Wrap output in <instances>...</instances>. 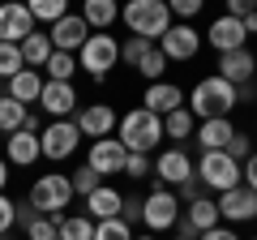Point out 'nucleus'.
Listing matches in <instances>:
<instances>
[{"instance_id":"1","label":"nucleus","mask_w":257,"mask_h":240,"mask_svg":"<svg viewBox=\"0 0 257 240\" xmlns=\"http://www.w3.org/2000/svg\"><path fill=\"white\" fill-rule=\"evenodd\" d=\"M184 107L193 111V120H231V107H236V86H227L219 73L202 77L184 94Z\"/></svg>"},{"instance_id":"2","label":"nucleus","mask_w":257,"mask_h":240,"mask_svg":"<svg viewBox=\"0 0 257 240\" xmlns=\"http://www.w3.org/2000/svg\"><path fill=\"white\" fill-rule=\"evenodd\" d=\"M116 142L128 150V155H155L159 142H163V116L146 107H133L116 120Z\"/></svg>"},{"instance_id":"3","label":"nucleus","mask_w":257,"mask_h":240,"mask_svg":"<svg viewBox=\"0 0 257 240\" xmlns=\"http://www.w3.org/2000/svg\"><path fill=\"white\" fill-rule=\"evenodd\" d=\"M120 22L128 26L133 39H146V43H159L172 26V9H167V0H128L124 9H120Z\"/></svg>"},{"instance_id":"4","label":"nucleus","mask_w":257,"mask_h":240,"mask_svg":"<svg viewBox=\"0 0 257 240\" xmlns=\"http://www.w3.org/2000/svg\"><path fill=\"white\" fill-rule=\"evenodd\" d=\"M26 202L35 206L39 214H47V219H60L64 206L73 202V185H69V176H64V172H43L35 185H30Z\"/></svg>"},{"instance_id":"5","label":"nucleus","mask_w":257,"mask_h":240,"mask_svg":"<svg viewBox=\"0 0 257 240\" xmlns=\"http://www.w3.org/2000/svg\"><path fill=\"white\" fill-rule=\"evenodd\" d=\"M193 176L202 180V189H210L214 197L240 185V163H231L223 150H202V159L193 163Z\"/></svg>"},{"instance_id":"6","label":"nucleus","mask_w":257,"mask_h":240,"mask_svg":"<svg viewBox=\"0 0 257 240\" xmlns=\"http://www.w3.org/2000/svg\"><path fill=\"white\" fill-rule=\"evenodd\" d=\"M176 223H180V197H176L172 189L155 185L142 197V227H146L150 236H159V231H172Z\"/></svg>"},{"instance_id":"7","label":"nucleus","mask_w":257,"mask_h":240,"mask_svg":"<svg viewBox=\"0 0 257 240\" xmlns=\"http://www.w3.org/2000/svg\"><path fill=\"white\" fill-rule=\"evenodd\" d=\"M116 65H120V43L111 39V30L107 35H90L82 43V52H77V69H86L94 82H103Z\"/></svg>"},{"instance_id":"8","label":"nucleus","mask_w":257,"mask_h":240,"mask_svg":"<svg viewBox=\"0 0 257 240\" xmlns=\"http://www.w3.org/2000/svg\"><path fill=\"white\" fill-rule=\"evenodd\" d=\"M77 142H82V133H77L73 120H52V125H43V133H39L43 159H52V163L73 159V155H77Z\"/></svg>"},{"instance_id":"9","label":"nucleus","mask_w":257,"mask_h":240,"mask_svg":"<svg viewBox=\"0 0 257 240\" xmlns=\"http://www.w3.org/2000/svg\"><path fill=\"white\" fill-rule=\"evenodd\" d=\"M155 47L163 52L167 65H172V60H193V56L202 52V30L184 26V22H172V26H167V35L159 39Z\"/></svg>"},{"instance_id":"10","label":"nucleus","mask_w":257,"mask_h":240,"mask_svg":"<svg viewBox=\"0 0 257 240\" xmlns=\"http://www.w3.org/2000/svg\"><path fill=\"white\" fill-rule=\"evenodd\" d=\"M116 120H120V116H116L111 103H86V107L73 116V125H77L82 138L99 142V138H116Z\"/></svg>"},{"instance_id":"11","label":"nucleus","mask_w":257,"mask_h":240,"mask_svg":"<svg viewBox=\"0 0 257 240\" xmlns=\"http://www.w3.org/2000/svg\"><path fill=\"white\" fill-rule=\"evenodd\" d=\"M90 35H94V30L82 22V13H64L56 26H47L52 47H56V52H64V56H77V52H82V43H86Z\"/></svg>"},{"instance_id":"12","label":"nucleus","mask_w":257,"mask_h":240,"mask_svg":"<svg viewBox=\"0 0 257 240\" xmlns=\"http://www.w3.org/2000/svg\"><path fill=\"white\" fill-rule=\"evenodd\" d=\"M214 206H219V223H253L257 219V193H248L244 185L227 189V193L214 197Z\"/></svg>"},{"instance_id":"13","label":"nucleus","mask_w":257,"mask_h":240,"mask_svg":"<svg viewBox=\"0 0 257 240\" xmlns=\"http://www.w3.org/2000/svg\"><path fill=\"white\" fill-rule=\"evenodd\" d=\"M39 107H43L52 120H73L77 116V90H73V82H47V77H43Z\"/></svg>"},{"instance_id":"14","label":"nucleus","mask_w":257,"mask_h":240,"mask_svg":"<svg viewBox=\"0 0 257 240\" xmlns=\"http://www.w3.org/2000/svg\"><path fill=\"white\" fill-rule=\"evenodd\" d=\"M124 159H128V150L120 146L116 138H99V142H90V150H86V167H94L103 180L116 176V172H124Z\"/></svg>"},{"instance_id":"15","label":"nucleus","mask_w":257,"mask_h":240,"mask_svg":"<svg viewBox=\"0 0 257 240\" xmlns=\"http://www.w3.org/2000/svg\"><path fill=\"white\" fill-rule=\"evenodd\" d=\"M202 39H206V43H210V47H214L219 56H227V52H240V47H248L244 22L227 18V13H223V18H214V22H210V30H206Z\"/></svg>"},{"instance_id":"16","label":"nucleus","mask_w":257,"mask_h":240,"mask_svg":"<svg viewBox=\"0 0 257 240\" xmlns=\"http://www.w3.org/2000/svg\"><path fill=\"white\" fill-rule=\"evenodd\" d=\"M155 176L163 189H180L184 180H193V159L184 155V146H172L155 159Z\"/></svg>"},{"instance_id":"17","label":"nucleus","mask_w":257,"mask_h":240,"mask_svg":"<svg viewBox=\"0 0 257 240\" xmlns=\"http://www.w3.org/2000/svg\"><path fill=\"white\" fill-rule=\"evenodd\" d=\"M253 73H257V56L248 52V47H240V52H227V56H219V77L227 86H248L253 82Z\"/></svg>"},{"instance_id":"18","label":"nucleus","mask_w":257,"mask_h":240,"mask_svg":"<svg viewBox=\"0 0 257 240\" xmlns=\"http://www.w3.org/2000/svg\"><path fill=\"white\" fill-rule=\"evenodd\" d=\"M142 107L155 111V116H172V111L184 107V90L176 82H150L146 94H142Z\"/></svg>"},{"instance_id":"19","label":"nucleus","mask_w":257,"mask_h":240,"mask_svg":"<svg viewBox=\"0 0 257 240\" xmlns=\"http://www.w3.org/2000/svg\"><path fill=\"white\" fill-rule=\"evenodd\" d=\"M26 35H35V22H30L26 5H0V43H22Z\"/></svg>"},{"instance_id":"20","label":"nucleus","mask_w":257,"mask_h":240,"mask_svg":"<svg viewBox=\"0 0 257 240\" xmlns=\"http://www.w3.org/2000/svg\"><path fill=\"white\" fill-rule=\"evenodd\" d=\"M5 142H9V155H5V163H13V167H30V163H39V159H43L39 133H26V129H18L13 138H5Z\"/></svg>"},{"instance_id":"21","label":"nucleus","mask_w":257,"mask_h":240,"mask_svg":"<svg viewBox=\"0 0 257 240\" xmlns=\"http://www.w3.org/2000/svg\"><path fill=\"white\" fill-rule=\"evenodd\" d=\"M120 206H124V193H120V189H111V185L94 189V193L86 197V214H90L94 223H103V219H120Z\"/></svg>"},{"instance_id":"22","label":"nucleus","mask_w":257,"mask_h":240,"mask_svg":"<svg viewBox=\"0 0 257 240\" xmlns=\"http://www.w3.org/2000/svg\"><path fill=\"white\" fill-rule=\"evenodd\" d=\"M82 22L94 30V35H107V30L120 22V5L116 0H86L82 5Z\"/></svg>"},{"instance_id":"23","label":"nucleus","mask_w":257,"mask_h":240,"mask_svg":"<svg viewBox=\"0 0 257 240\" xmlns=\"http://www.w3.org/2000/svg\"><path fill=\"white\" fill-rule=\"evenodd\" d=\"M231 133H236V125L231 120H197V129H193V142L202 150H223L231 142Z\"/></svg>"},{"instance_id":"24","label":"nucleus","mask_w":257,"mask_h":240,"mask_svg":"<svg viewBox=\"0 0 257 240\" xmlns=\"http://www.w3.org/2000/svg\"><path fill=\"white\" fill-rule=\"evenodd\" d=\"M5 90H9V99H18L22 107H30V103H39V94H43V73H39V69H22L13 82H5Z\"/></svg>"},{"instance_id":"25","label":"nucleus","mask_w":257,"mask_h":240,"mask_svg":"<svg viewBox=\"0 0 257 240\" xmlns=\"http://www.w3.org/2000/svg\"><path fill=\"white\" fill-rule=\"evenodd\" d=\"M18 47H22V60H26V69H39V73H43V65L52 60V52H56L52 39H47V30H35V35H26Z\"/></svg>"},{"instance_id":"26","label":"nucleus","mask_w":257,"mask_h":240,"mask_svg":"<svg viewBox=\"0 0 257 240\" xmlns=\"http://www.w3.org/2000/svg\"><path fill=\"white\" fill-rule=\"evenodd\" d=\"M184 223H189L197 236H202V231H210V227H219V206H214V197H197V202H189Z\"/></svg>"},{"instance_id":"27","label":"nucleus","mask_w":257,"mask_h":240,"mask_svg":"<svg viewBox=\"0 0 257 240\" xmlns=\"http://www.w3.org/2000/svg\"><path fill=\"white\" fill-rule=\"evenodd\" d=\"M193 129H197V120H193L189 107H180V111H172V116H163V138H172L176 146H184V142L193 138Z\"/></svg>"},{"instance_id":"28","label":"nucleus","mask_w":257,"mask_h":240,"mask_svg":"<svg viewBox=\"0 0 257 240\" xmlns=\"http://www.w3.org/2000/svg\"><path fill=\"white\" fill-rule=\"evenodd\" d=\"M56 236L60 240H90L94 236V219L90 214H60V219H56Z\"/></svg>"},{"instance_id":"29","label":"nucleus","mask_w":257,"mask_h":240,"mask_svg":"<svg viewBox=\"0 0 257 240\" xmlns=\"http://www.w3.org/2000/svg\"><path fill=\"white\" fill-rule=\"evenodd\" d=\"M133 69H138L142 77H146V86L150 82H163V73H167V60H163V52H159L155 43H146V52L133 60Z\"/></svg>"},{"instance_id":"30","label":"nucleus","mask_w":257,"mask_h":240,"mask_svg":"<svg viewBox=\"0 0 257 240\" xmlns=\"http://www.w3.org/2000/svg\"><path fill=\"white\" fill-rule=\"evenodd\" d=\"M26 111H30V107H22L18 99H9V94H5V99H0V133H5V138H13V133L26 125Z\"/></svg>"},{"instance_id":"31","label":"nucleus","mask_w":257,"mask_h":240,"mask_svg":"<svg viewBox=\"0 0 257 240\" xmlns=\"http://www.w3.org/2000/svg\"><path fill=\"white\" fill-rule=\"evenodd\" d=\"M30 22H39V26H56V22L69 13V5L64 0H30Z\"/></svg>"},{"instance_id":"32","label":"nucleus","mask_w":257,"mask_h":240,"mask_svg":"<svg viewBox=\"0 0 257 240\" xmlns=\"http://www.w3.org/2000/svg\"><path fill=\"white\" fill-rule=\"evenodd\" d=\"M43 73H47V82H73V73H77V56L52 52V60L43 65Z\"/></svg>"},{"instance_id":"33","label":"nucleus","mask_w":257,"mask_h":240,"mask_svg":"<svg viewBox=\"0 0 257 240\" xmlns=\"http://www.w3.org/2000/svg\"><path fill=\"white\" fill-rule=\"evenodd\" d=\"M69 185H73V197H90L94 189H103L107 180H103V176L94 172V167H86V163H82V167H77L73 176H69Z\"/></svg>"},{"instance_id":"34","label":"nucleus","mask_w":257,"mask_h":240,"mask_svg":"<svg viewBox=\"0 0 257 240\" xmlns=\"http://www.w3.org/2000/svg\"><path fill=\"white\" fill-rule=\"evenodd\" d=\"M22 69H26L22 47H18V43H0V82H13Z\"/></svg>"},{"instance_id":"35","label":"nucleus","mask_w":257,"mask_h":240,"mask_svg":"<svg viewBox=\"0 0 257 240\" xmlns=\"http://www.w3.org/2000/svg\"><path fill=\"white\" fill-rule=\"evenodd\" d=\"M90 240H133V227L124 219H103V223H94Z\"/></svg>"},{"instance_id":"36","label":"nucleus","mask_w":257,"mask_h":240,"mask_svg":"<svg viewBox=\"0 0 257 240\" xmlns=\"http://www.w3.org/2000/svg\"><path fill=\"white\" fill-rule=\"evenodd\" d=\"M223 155H227L231 163H244V159L253 155V138H248V133H231V142L223 146Z\"/></svg>"},{"instance_id":"37","label":"nucleus","mask_w":257,"mask_h":240,"mask_svg":"<svg viewBox=\"0 0 257 240\" xmlns=\"http://www.w3.org/2000/svg\"><path fill=\"white\" fill-rule=\"evenodd\" d=\"M124 176H133V180L155 176V159H150V155H128V159H124Z\"/></svg>"},{"instance_id":"38","label":"nucleus","mask_w":257,"mask_h":240,"mask_svg":"<svg viewBox=\"0 0 257 240\" xmlns=\"http://www.w3.org/2000/svg\"><path fill=\"white\" fill-rule=\"evenodd\" d=\"M167 9H172V22H184V26H189V22L202 13V0H172Z\"/></svg>"},{"instance_id":"39","label":"nucleus","mask_w":257,"mask_h":240,"mask_svg":"<svg viewBox=\"0 0 257 240\" xmlns=\"http://www.w3.org/2000/svg\"><path fill=\"white\" fill-rule=\"evenodd\" d=\"M26 240H60V236H56V219L39 214V219L30 223V227H26Z\"/></svg>"},{"instance_id":"40","label":"nucleus","mask_w":257,"mask_h":240,"mask_svg":"<svg viewBox=\"0 0 257 240\" xmlns=\"http://www.w3.org/2000/svg\"><path fill=\"white\" fill-rule=\"evenodd\" d=\"M240 185H244L248 193H257V150L244 159V163H240Z\"/></svg>"},{"instance_id":"41","label":"nucleus","mask_w":257,"mask_h":240,"mask_svg":"<svg viewBox=\"0 0 257 240\" xmlns=\"http://www.w3.org/2000/svg\"><path fill=\"white\" fill-rule=\"evenodd\" d=\"M35 219H39V210H35L30 202H18V206H13V227H22V231H26Z\"/></svg>"},{"instance_id":"42","label":"nucleus","mask_w":257,"mask_h":240,"mask_svg":"<svg viewBox=\"0 0 257 240\" xmlns=\"http://www.w3.org/2000/svg\"><path fill=\"white\" fill-rule=\"evenodd\" d=\"M13 206H18V202H13L9 193H0V236H9V231H13Z\"/></svg>"},{"instance_id":"43","label":"nucleus","mask_w":257,"mask_h":240,"mask_svg":"<svg viewBox=\"0 0 257 240\" xmlns=\"http://www.w3.org/2000/svg\"><path fill=\"white\" fill-rule=\"evenodd\" d=\"M120 219H124L128 227H138V223H142V197H124V206H120Z\"/></svg>"},{"instance_id":"44","label":"nucleus","mask_w":257,"mask_h":240,"mask_svg":"<svg viewBox=\"0 0 257 240\" xmlns=\"http://www.w3.org/2000/svg\"><path fill=\"white\" fill-rule=\"evenodd\" d=\"M176 197H180L184 206H189V202H197V197H202V180H197V176H193V180H184V185L176 189Z\"/></svg>"},{"instance_id":"45","label":"nucleus","mask_w":257,"mask_h":240,"mask_svg":"<svg viewBox=\"0 0 257 240\" xmlns=\"http://www.w3.org/2000/svg\"><path fill=\"white\" fill-rule=\"evenodd\" d=\"M197 240H240V231L236 227H227V223H219V227H210V231H202Z\"/></svg>"},{"instance_id":"46","label":"nucleus","mask_w":257,"mask_h":240,"mask_svg":"<svg viewBox=\"0 0 257 240\" xmlns=\"http://www.w3.org/2000/svg\"><path fill=\"white\" fill-rule=\"evenodd\" d=\"M26 133H43V120H39V111H26V125H22Z\"/></svg>"},{"instance_id":"47","label":"nucleus","mask_w":257,"mask_h":240,"mask_svg":"<svg viewBox=\"0 0 257 240\" xmlns=\"http://www.w3.org/2000/svg\"><path fill=\"white\" fill-rule=\"evenodd\" d=\"M9 189V163H5V155H0V193Z\"/></svg>"},{"instance_id":"48","label":"nucleus","mask_w":257,"mask_h":240,"mask_svg":"<svg viewBox=\"0 0 257 240\" xmlns=\"http://www.w3.org/2000/svg\"><path fill=\"white\" fill-rule=\"evenodd\" d=\"M176 240H197V231H193V227H189V223H184V219H180V236H176Z\"/></svg>"},{"instance_id":"49","label":"nucleus","mask_w":257,"mask_h":240,"mask_svg":"<svg viewBox=\"0 0 257 240\" xmlns=\"http://www.w3.org/2000/svg\"><path fill=\"white\" fill-rule=\"evenodd\" d=\"M244 35H257V13H248V18H244Z\"/></svg>"},{"instance_id":"50","label":"nucleus","mask_w":257,"mask_h":240,"mask_svg":"<svg viewBox=\"0 0 257 240\" xmlns=\"http://www.w3.org/2000/svg\"><path fill=\"white\" fill-rule=\"evenodd\" d=\"M133 240H159V236H150V231H142V236H138V231H133Z\"/></svg>"},{"instance_id":"51","label":"nucleus","mask_w":257,"mask_h":240,"mask_svg":"<svg viewBox=\"0 0 257 240\" xmlns=\"http://www.w3.org/2000/svg\"><path fill=\"white\" fill-rule=\"evenodd\" d=\"M5 94H9V90H5V82H0V99H5Z\"/></svg>"},{"instance_id":"52","label":"nucleus","mask_w":257,"mask_h":240,"mask_svg":"<svg viewBox=\"0 0 257 240\" xmlns=\"http://www.w3.org/2000/svg\"><path fill=\"white\" fill-rule=\"evenodd\" d=\"M248 240H257V236H248Z\"/></svg>"},{"instance_id":"53","label":"nucleus","mask_w":257,"mask_h":240,"mask_svg":"<svg viewBox=\"0 0 257 240\" xmlns=\"http://www.w3.org/2000/svg\"><path fill=\"white\" fill-rule=\"evenodd\" d=\"M253 129H257V125H253Z\"/></svg>"}]
</instances>
